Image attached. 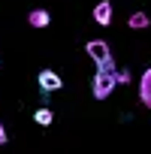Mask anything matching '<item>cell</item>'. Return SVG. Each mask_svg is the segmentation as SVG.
<instances>
[{
  "instance_id": "obj_9",
  "label": "cell",
  "mask_w": 151,
  "mask_h": 154,
  "mask_svg": "<svg viewBox=\"0 0 151 154\" xmlns=\"http://www.w3.org/2000/svg\"><path fill=\"white\" fill-rule=\"evenodd\" d=\"M115 79H118L121 85H127V82H130V72H127V69H115Z\"/></svg>"
},
{
  "instance_id": "obj_10",
  "label": "cell",
  "mask_w": 151,
  "mask_h": 154,
  "mask_svg": "<svg viewBox=\"0 0 151 154\" xmlns=\"http://www.w3.org/2000/svg\"><path fill=\"white\" fill-rule=\"evenodd\" d=\"M0 145H6V130H3V124H0Z\"/></svg>"
},
{
  "instance_id": "obj_3",
  "label": "cell",
  "mask_w": 151,
  "mask_h": 154,
  "mask_svg": "<svg viewBox=\"0 0 151 154\" xmlns=\"http://www.w3.org/2000/svg\"><path fill=\"white\" fill-rule=\"evenodd\" d=\"M60 88H63V79L54 69H42L39 72V91L42 94H51V91H60Z\"/></svg>"
},
{
  "instance_id": "obj_8",
  "label": "cell",
  "mask_w": 151,
  "mask_h": 154,
  "mask_svg": "<svg viewBox=\"0 0 151 154\" xmlns=\"http://www.w3.org/2000/svg\"><path fill=\"white\" fill-rule=\"evenodd\" d=\"M142 103L151 106V69L142 75Z\"/></svg>"
},
{
  "instance_id": "obj_4",
  "label": "cell",
  "mask_w": 151,
  "mask_h": 154,
  "mask_svg": "<svg viewBox=\"0 0 151 154\" xmlns=\"http://www.w3.org/2000/svg\"><path fill=\"white\" fill-rule=\"evenodd\" d=\"M94 21H97L100 27L112 24V3H109V0H100V3L94 6Z\"/></svg>"
},
{
  "instance_id": "obj_6",
  "label": "cell",
  "mask_w": 151,
  "mask_h": 154,
  "mask_svg": "<svg viewBox=\"0 0 151 154\" xmlns=\"http://www.w3.org/2000/svg\"><path fill=\"white\" fill-rule=\"evenodd\" d=\"M148 24H151L148 12H133V15L127 18V27H133V30H142V27H148Z\"/></svg>"
},
{
  "instance_id": "obj_5",
  "label": "cell",
  "mask_w": 151,
  "mask_h": 154,
  "mask_svg": "<svg viewBox=\"0 0 151 154\" xmlns=\"http://www.w3.org/2000/svg\"><path fill=\"white\" fill-rule=\"evenodd\" d=\"M48 21H51V15H48L45 9H33V12L27 15V24H30V27H48Z\"/></svg>"
},
{
  "instance_id": "obj_1",
  "label": "cell",
  "mask_w": 151,
  "mask_h": 154,
  "mask_svg": "<svg viewBox=\"0 0 151 154\" xmlns=\"http://www.w3.org/2000/svg\"><path fill=\"white\" fill-rule=\"evenodd\" d=\"M118 85L115 79V66H97V75H94V82H91V91L97 100H106L112 94V88Z\"/></svg>"
},
{
  "instance_id": "obj_7",
  "label": "cell",
  "mask_w": 151,
  "mask_h": 154,
  "mask_svg": "<svg viewBox=\"0 0 151 154\" xmlns=\"http://www.w3.org/2000/svg\"><path fill=\"white\" fill-rule=\"evenodd\" d=\"M33 121H36L39 127H48V124L54 121V112H51V109H36V112H33Z\"/></svg>"
},
{
  "instance_id": "obj_2",
  "label": "cell",
  "mask_w": 151,
  "mask_h": 154,
  "mask_svg": "<svg viewBox=\"0 0 151 154\" xmlns=\"http://www.w3.org/2000/svg\"><path fill=\"white\" fill-rule=\"evenodd\" d=\"M85 48H88V54L94 57L97 66H115V60H112V54H109V45H106L103 39H91Z\"/></svg>"
}]
</instances>
